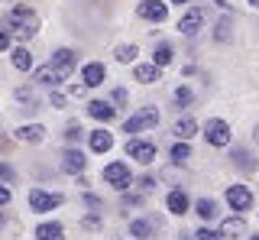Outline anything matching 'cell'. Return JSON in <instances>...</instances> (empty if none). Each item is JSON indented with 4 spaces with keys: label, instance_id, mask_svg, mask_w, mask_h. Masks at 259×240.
Returning <instances> with one entry per match:
<instances>
[{
    "label": "cell",
    "instance_id": "cell-1",
    "mask_svg": "<svg viewBox=\"0 0 259 240\" xmlns=\"http://www.w3.org/2000/svg\"><path fill=\"white\" fill-rule=\"evenodd\" d=\"M39 33V17L32 10H26V7H13L10 13V36L16 39H32Z\"/></svg>",
    "mask_w": 259,
    "mask_h": 240
},
{
    "label": "cell",
    "instance_id": "cell-2",
    "mask_svg": "<svg viewBox=\"0 0 259 240\" xmlns=\"http://www.w3.org/2000/svg\"><path fill=\"white\" fill-rule=\"evenodd\" d=\"M156 124H159V110L156 107H143V110H136L133 117H126V124H123V130H126V137L130 133H143V130H156Z\"/></svg>",
    "mask_w": 259,
    "mask_h": 240
},
{
    "label": "cell",
    "instance_id": "cell-3",
    "mask_svg": "<svg viewBox=\"0 0 259 240\" xmlns=\"http://www.w3.org/2000/svg\"><path fill=\"white\" fill-rule=\"evenodd\" d=\"M59 205H62V195H52V191H42V188L29 191V211H36V214H46Z\"/></svg>",
    "mask_w": 259,
    "mask_h": 240
},
{
    "label": "cell",
    "instance_id": "cell-4",
    "mask_svg": "<svg viewBox=\"0 0 259 240\" xmlns=\"http://www.w3.org/2000/svg\"><path fill=\"white\" fill-rule=\"evenodd\" d=\"M104 182H110V185L120 188V191L130 188V182H133L130 179V166L126 163H110L107 169H104Z\"/></svg>",
    "mask_w": 259,
    "mask_h": 240
},
{
    "label": "cell",
    "instance_id": "cell-5",
    "mask_svg": "<svg viewBox=\"0 0 259 240\" xmlns=\"http://www.w3.org/2000/svg\"><path fill=\"white\" fill-rule=\"evenodd\" d=\"M68 75H71V68L59 65V62H49V65H42V68L36 71V78H39V82H42V85H52V88H55V85H62Z\"/></svg>",
    "mask_w": 259,
    "mask_h": 240
},
{
    "label": "cell",
    "instance_id": "cell-6",
    "mask_svg": "<svg viewBox=\"0 0 259 240\" xmlns=\"http://www.w3.org/2000/svg\"><path fill=\"white\" fill-rule=\"evenodd\" d=\"M227 205H230L233 211H249V208H253V195H249L246 185H230L227 188Z\"/></svg>",
    "mask_w": 259,
    "mask_h": 240
},
{
    "label": "cell",
    "instance_id": "cell-7",
    "mask_svg": "<svg viewBox=\"0 0 259 240\" xmlns=\"http://www.w3.org/2000/svg\"><path fill=\"white\" fill-rule=\"evenodd\" d=\"M126 156H133L136 163L149 166L152 159H156V146H152V143H146V140H130L126 143Z\"/></svg>",
    "mask_w": 259,
    "mask_h": 240
},
{
    "label": "cell",
    "instance_id": "cell-8",
    "mask_svg": "<svg viewBox=\"0 0 259 240\" xmlns=\"http://www.w3.org/2000/svg\"><path fill=\"white\" fill-rule=\"evenodd\" d=\"M201 26H204V13H201L198 7H194V10H188L182 20H178V33H185V36H198Z\"/></svg>",
    "mask_w": 259,
    "mask_h": 240
},
{
    "label": "cell",
    "instance_id": "cell-9",
    "mask_svg": "<svg viewBox=\"0 0 259 240\" xmlns=\"http://www.w3.org/2000/svg\"><path fill=\"white\" fill-rule=\"evenodd\" d=\"M207 143L210 146H227V143H230V127L217 117L207 120Z\"/></svg>",
    "mask_w": 259,
    "mask_h": 240
},
{
    "label": "cell",
    "instance_id": "cell-10",
    "mask_svg": "<svg viewBox=\"0 0 259 240\" xmlns=\"http://www.w3.org/2000/svg\"><path fill=\"white\" fill-rule=\"evenodd\" d=\"M140 17H146V20H156V23H162L168 17V7L162 4V0H143L140 4Z\"/></svg>",
    "mask_w": 259,
    "mask_h": 240
},
{
    "label": "cell",
    "instance_id": "cell-11",
    "mask_svg": "<svg viewBox=\"0 0 259 240\" xmlns=\"http://www.w3.org/2000/svg\"><path fill=\"white\" fill-rule=\"evenodd\" d=\"M81 78H84V85L88 88H97L104 82V78H107V68L101 65V62H88L84 68H81Z\"/></svg>",
    "mask_w": 259,
    "mask_h": 240
},
{
    "label": "cell",
    "instance_id": "cell-12",
    "mask_svg": "<svg viewBox=\"0 0 259 240\" xmlns=\"http://www.w3.org/2000/svg\"><path fill=\"white\" fill-rule=\"evenodd\" d=\"M84 163H88V159L81 156V149H65V153H62V169L71 172V175H78L81 169H84Z\"/></svg>",
    "mask_w": 259,
    "mask_h": 240
},
{
    "label": "cell",
    "instance_id": "cell-13",
    "mask_svg": "<svg viewBox=\"0 0 259 240\" xmlns=\"http://www.w3.org/2000/svg\"><path fill=\"white\" fill-rule=\"evenodd\" d=\"M16 137H20L23 143H42L46 140V127L42 124H26L16 130Z\"/></svg>",
    "mask_w": 259,
    "mask_h": 240
},
{
    "label": "cell",
    "instance_id": "cell-14",
    "mask_svg": "<svg viewBox=\"0 0 259 240\" xmlns=\"http://www.w3.org/2000/svg\"><path fill=\"white\" fill-rule=\"evenodd\" d=\"M165 205H168V211H172V214H185V211H188V195H185L182 188H172V191H168V198H165Z\"/></svg>",
    "mask_w": 259,
    "mask_h": 240
},
{
    "label": "cell",
    "instance_id": "cell-15",
    "mask_svg": "<svg viewBox=\"0 0 259 240\" xmlns=\"http://www.w3.org/2000/svg\"><path fill=\"white\" fill-rule=\"evenodd\" d=\"M88 114H91L94 120H104V124H107V120H113L117 110H113V104H107V101H91L88 104Z\"/></svg>",
    "mask_w": 259,
    "mask_h": 240
},
{
    "label": "cell",
    "instance_id": "cell-16",
    "mask_svg": "<svg viewBox=\"0 0 259 240\" xmlns=\"http://www.w3.org/2000/svg\"><path fill=\"white\" fill-rule=\"evenodd\" d=\"M133 78H136V82H143V85H152V82H159V78H162V68L159 65H136Z\"/></svg>",
    "mask_w": 259,
    "mask_h": 240
},
{
    "label": "cell",
    "instance_id": "cell-17",
    "mask_svg": "<svg viewBox=\"0 0 259 240\" xmlns=\"http://www.w3.org/2000/svg\"><path fill=\"white\" fill-rule=\"evenodd\" d=\"M243 230H246V221H243V218H227L221 224V237H230V240H237Z\"/></svg>",
    "mask_w": 259,
    "mask_h": 240
},
{
    "label": "cell",
    "instance_id": "cell-18",
    "mask_svg": "<svg viewBox=\"0 0 259 240\" xmlns=\"http://www.w3.org/2000/svg\"><path fill=\"white\" fill-rule=\"evenodd\" d=\"M110 146H113V137L107 130H94L91 133V149H94V153H107Z\"/></svg>",
    "mask_w": 259,
    "mask_h": 240
},
{
    "label": "cell",
    "instance_id": "cell-19",
    "mask_svg": "<svg viewBox=\"0 0 259 240\" xmlns=\"http://www.w3.org/2000/svg\"><path fill=\"white\" fill-rule=\"evenodd\" d=\"M36 237L39 240H65V230H62V224H39Z\"/></svg>",
    "mask_w": 259,
    "mask_h": 240
},
{
    "label": "cell",
    "instance_id": "cell-20",
    "mask_svg": "<svg viewBox=\"0 0 259 240\" xmlns=\"http://www.w3.org/2000/svg\"><path fill=\"white\" fill-rule=\"evenodd\" d=\"M194 133H198V124H194L191 117H182V120L175 124V137H178V140H191Z\"/></svg>",
    "mask_w": 259,
    "mask_h": 240
},
{
    "label": "cell",
    "instance_id": "cell-21",
    "mask_svg": "<svg viewBox=\"0 0 259 240\" xmlns=\"http://www.w3.org/2000/svg\"><path fill=\"white\" fill-rule=\"evenodd\" d=\"M172 55H175V49H172V46H168V43H159L156 46V52H152V65H168V62H172Z\"/></svg>",
    "mask_w": 259,
    "mask_h": 240
},
{
    "label": "cell",
    "instance_id": "cell-22",
    "mask_svg": "<svg viewBox=\"0 0 259 240\" xmlns=\"http://www.w3.org/2000/svg\"><path fill=\"white\" fill-rule=\"evenodd\" d=\"M194 211H198V218H201V221H210V218L217 214V205L210 202V198H201V202L194 205Z\"/></svg>",
    "mask_w": 259,
    "mask_h": 240
},
{
    "label": "cell",
    "instance_id": "cell-23",
    "mask_svg": "<svg viewBox=\"0 0 259 240\" xmlns=\"http://www.w3.org/2000/svg\"><path fill=\"white\" fill-rule=\"evenodd\" d=\"M13 65L20 68V71H26L32 65V55L26 52V46H20V49H13Z\"/></svg>",
    "mask_w": 259,
    "mask_h": 240
},
{
    "label": "cell",
    "instance_id": "cell-24",
    "mask_svg": "<svg viewBox=\"0 0 259 240\" xmlns=\"http://www.w3.org/2000/svg\"><path fill=\"white\" fill-rule=\"evenodd\" d=\"M52 62H59V65H65V68H75V52L59 49V52H52Z\"/></svg>",
    "mask_w": 259,
    "mask_h": 240
},
{
    "label": "cell",
    "instance_id": "cell-25",
    "mask_svg": "<svg viewBox=\"0 0 259 240\" xmlns=\"http://www.w3.org/2000/svg\"><path fill=\"white\" fill-rule=\"evenodd\" d=\"M233 163H237L240 166V169H256V159H249V153H246V149H237V153H233Z\"/></svg>",
    "mask_w": 259,
    "mask_h": 240
},
{
    "label": "cell",
    "instance_id": "cell-26",
    "mask_svg": "<svg viewBox=\"0 0 259 240\" xmlns=\"http://www.w3.org/2000/svg\"><path fill=\"white\" fill-rule=\"evenodd\" d=\"M130 234H133V237H140V240H146V237L152 234L149 221H133V224H130Z\"/></svg>",
    "mask_w": 259,
    "mask_h": 240
},
{
    "label": "cell",
    "instance_id": "cell-27",
    "mask_svg": "<svg viewBox=\"0 0 259 240\" xmlns=\"http://www.w3.org/2000/svg\"><path fill=\"white\" fill-rule=\"evenodd\" d=\"M230 26H233V20L230 17H224L221 23H217V29H214V36L221 39V43H230Z\"/></svg>",
    "mask_w": 259,
    "mask_h": 240
},
{
    "label": "cell",
    "instance_id": "cell-28",
    "mask_svg": "<svg viewBox=\"0 0 259 240\" xmlns=\"http://www.w3.org/2000/svg\"><path fill=\"white\" fill-rule=\"evenodd\" d=\"M188 156H191L188 143H175V146H172V159H175V163H188Z\"/></svg>",
    "mask_w": 259,
    "mask_h": 240
},
{
    "label": "cell",
    "instance_id": "cell-29",
    "mask_svg": "<svg viewBox=\"0 0 259 240\" xmlns=\"http://www.w3.org/2000/svg\"><path fill=\"white\" fill-rule=\"evenodd\" d=\"M136 59V46H120L117 49V62H133Z\"/></svg>",
    "mask_w": 259,
    "mask_h": 240
},
{
    "label": "cell",
    "instance_id": "cell-30",
    "mask_svg": "<svg viewBox=\"0 0 259 240\" xmlns=\"http://www.w3.org/2000/svg\"><path fill=\"white\" fill-rule=\"evenodd\" d=\"M194 240H221V230H207V227H201V230H194Z\"/></svg>",
    "mask_w": 259,
    "mask_h": 240
},
{
    "label": "cell",
    "instance_id": "cell-31",
    "mask_svg": "<svg viewBox=\"0 0 259 240\" xmlns=\"http://www.w3.org/2000/svg\"><path fill=\"white\" fill-rule=\"evenodd\" d=\"M191 98H194V94L188 91V88H175V101L178 104H191Z\"/></svg>",
    "mask_w": 259,
    "mask_h": 240
},
{
    "label": "cell",
    "instance_id": "cell-32",
    "mask_svg": "<svg viewBox=\"0 0 259 240\" xmlns=\"http://www.w3.org/2000/svg\"><path fill=\"white\" fill-rule=\"evenodd\" d=\"M65 137H68V143H75V140H81V127H78V124H71L68 130H65Z\"/></svg>",
    "mask_w": 259,
    "mask_h": 240
},
{
    "label": "cell",
    "instance_id": "cell-33",
    "mask_svg": "<svg viewBox=\"0 0 259 240\" xmlns=\"http://www.w3.org/2000/svg\"><path fill=\"white\" fill-rule=\"evenodd\" d=\"M10 49V33H0V52Z\"/></svg>",
    "mask_w": 259,
    "mask_h": 240
},
{
    "label": "cell",
    "instance_id": "cell-34",
    "mask_svg": "<svg viewBox=\"0 0 259 240\" xmlns=\"http://www.w3.org/2000/svg\"><path fill=\"white\" fill-rule=\"evenodd\" d=\"M81 224H84V227H101V218H84Z\"/></svg>",
    "mask_w": 259,
    "mask_h": 240
},
{
    "label": "cell",
    "instance_id": "cell-35",
    "mask_svg": "<svg viewBox=\"0 0 259 240\" xmlns=\"http://www.w3.org/2000/svg\"><path fill=\"white\" fill-rule=\"evenodd\" d=\"M0 175H4V179L10 182V179H13V169H10V166H0Z\"/></svg>",
    "mask_w": 259,
    "mask_h": 240
},
{
    "label": "cell",
    "instance_id": "cell-36",
    "mask_svg": "<svg viewBox=\"0 0 259 240\" xmlns=\"http://www.w3.org/2000/svg\"><path fill=\"white\" fill-rule=\"evenodd\" d=\"M7 202H10V191H7V188H0V208H4Z\"/></svg>",
    "mask_w": 259,
    "mask_h": 240
},
{
    "label": "cell",
    "instance_id": "cell-37",
    "mask_svg": "<svg viewBox=\"0 0 259 240\" xmlns=\"http://www.w3.org/2000/svg\"><path fill=\"white\" fill-rule=\"evenodd\" d=\"M253 140H256V143H259V124H256V130H253Z\"/></svg>",
    "mask_w": 259,
    "mask_h": 240
},
{
    "label": "cell",
    "instance_id": "cell-38",
    "mask_svg": "<svg viewBox=\"0 0 259 240\" xmlns=\"http://www.w3.org/2000/svg\"><path fill=\"white\" fill-rule=\"evenodd\" d=\"M172 4H188V0H172Z\"/></svg>",
    "mask_w": 259,
    "mask_h": 240
},
{
    "label": "cell",
    "instance_id": "cell-39",
    "mask_svg": "<svg viewBox=\"0 0 259 240\" xmlns=\"http://www.w3.org/2000/svg\"><path fill=\"white\" fill-rule=\"evenodd\" d=\"M249 4H253V7H259V0H249Z\"/></svg>",
    "mask_w": 259,
    "mask_h": 240
},
{
    "label": "cell",
    "instance_id": "cell-40",
    "mask_svg": "<svg viewBox=\"0 0 259 240\" xmlns=\"http://www.w3.org/2000/svg\"><path fill=\"white\" fill-rule=\"evenodd\" d=\"M0 224H4V218H0Z\"/></svg>",
    "mask_w": 259,
    "mask_h": 240
},
{
    "label": "cell",
    "instance_id": "cell-41",
    "mask_svg": "<svg viewBox=\"0 0 259 240\" xmlns=\"http://www.w3.org/2000/svg\"><path fill=\"white\" fill-rule=\"evenodd\" d=\"M253 240H259V237H253Z\"/></svg>",
    "mask_w": 259,
    "mask_h": 240
}]
</instances>
